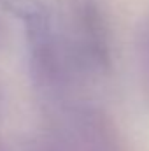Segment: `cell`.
Wrapping results in <instances>:
<instances>
[{
  "label": "cell",
  "mask_w": 149,
  "mask_h": 151,
  "mask_svg": "<svg viewBox=\"0 0 149 151\" xmlns=\"http://www.w3.org/2000/svg\"><path fill=\"white\" fill-rule=\"evenodd\" d=\"M140 51H142V62H144V69L149 76V28L144 32L142 35V46H140Z\"/></svg>",
  "instance_id": "2"
},
{
  "label": "cell",
  "mask_w": 149,
  "mask_h": 151,
  "mask_svg": "<svg viewBox=\"0 0 149 151\" xmlns=\"http://www.w3.org/2000/svg\"><path fill=\"white\" fill-rule=\"evenodd\" d=\"M5 9H9L19 21L25 23L27 37L32 46L34 58L44 63L49 51V19L44 5L39 0H0Z\"/></svg>",
  "instance_id": "1"
}]
</instances>
